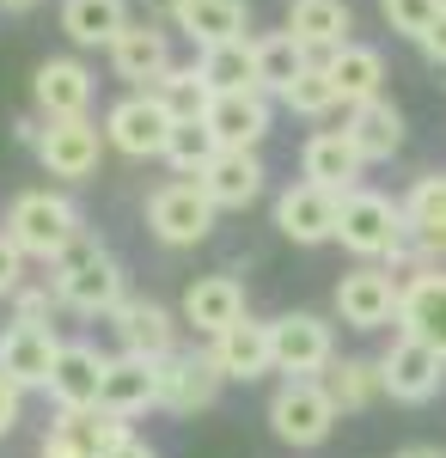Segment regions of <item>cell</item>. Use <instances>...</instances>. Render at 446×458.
Segmentation results:
<instances>
[{"label":"cell","mask_w":446,"mask_h":458,"mask_svg":"<svg viewBox=\"0 0 446 458\" xmlns=\"http://www.w3.org/2000/svg\"><path fill=\"white\" fill-rule=\"evenodd\" d=\"M49 269H56V300H62L68 312H80V318H110L123 300H129V293H123V287H129L123 263H116L92 233H80Z\"/></svg>","instance_id":"1"},{"label":"cell","mask_w":446,"mask_h":458,"mask_svg":"<svg viewBox=\"0 0 446 458\" xmlns=\"http://www.w3.org/2000/svg\"><path fill=\"white\" fill-rule=\"evenodd\" d=\"M6 233H13V245L25 250V257L56 263L86 226H80V208H73L62 190H25V196H13V208H6Z\"/></svg>","instance_id":"2"},{"label":"cell","mask_w":446,"mask_h":458,"mask_svg":"<svg viewBox=\"0 0 446 458\" xmlns=\"http://www.w3.org/2000/svg\"><path fill=\"white\" fill-rule=\"evenodd\" d=\"M410 239L404 226V202L379 196V190H348L343 196V214H337V245L361 263H385L391 250Z\"/></svg>","instance_id":"3"},{"label":"cell","mask_w":446,"mask_h":458,"mask_svg":"<svg viewBox=\"0 0 446 458\" xmlns=\"http://www.w3.org/2000/svg\"><path fill=\"white\" fill-rule=\"evenodd\" d=\"M337 416L343 410H337V397H330L324 379H281V391L270 397V434L281 446H300V453L324 446Z\"/></svg>","instance_id":"4"},{"label":"cell","mask_w":446,"mask_h":458,"mask_svg":"<svg viewBox=\"0 0 446 458\" xmlns=\"http://www.w3.org/2000/svg\"><path fill=\"white\" fill-rule=\"evenodd\" d=\"M214 196L202 190V177H172V183H159L153 196H147V226H153V239L159 245H202L208 233H214Z\"/></svg>","instance_id":"5"},{"label":"cell","mask_w":446,"mask_h":458,"mask_svg":"<svg viewBox=\"0 0 446 458\" xmlns=\"http://www.w3.org/2000/svg\"><path fill=\"white\" fill-rule=\"evenodd\" d=\"M270 343H275V373L281 379H324L330 360H337V330L318 312L270 318Z\"/></svg>","instance_id":"6"},{"label":"cell","mask_w":446,"mask_h":458,"mask_svg":"<svg viewBox=\"0 0 446 458\" xmlns=\"http://www.w3.org/2000/svg\"><path fill=\"white\" fill-rule=\"evenodd\" d=\"M104 129L92 123V110L86 116H49L43 123V135H37V165L49 177H62V183H86V177L99 172L104 159Z\"/></svg>","instance_id":"7"},{"label":"cell","mask_w":446,"mask_h":458,"mask_svg":"<svg viewBox=\"0 0 446 458\" xmlns=\"http://www.w3.org/2000/svg\"><path fill=\"white\" fill-rule=\"evenodd\" d=\"M398 300H404V276L385 263H355L337 282V318L348 330H385L398 324Z\"/></svg>","instance_id":"8"},{"label":"cell","mask_w":446,"mask_h":458,"mask_svg":"<svg viewBox=\"0 0 446 458\" xmlns=\"http://www.w3.org/2000/svg\"><path fill=\"white\" fill-rule=\"evenodd\" d=\"M172 123L177 116L166 110L159 92H129V98H116V105L104 110V141L116 147V153H129V159H159Z\"/></svg>","instance_id":"9"},{"label":"cell","mask_w":446,"mask_h":458,"mask_svg":"<svg viewBox=\"0 0 446 458\" xmlns=\"http://www.w3.org/2000/svg\"><path fill=\"white\" fill-rule=\"evenodd\" d=\"M379 373H385V397L391 403H434L446 391V354L398 330L391 349L379 354Z\"/></svg>","instance_id":"10"},{"label":"cell","mask_w":446,"mask_h":458,"mask_svg":"<svg viewBox=\"0 0 446 458\" xmlns=\"http://www.w3.org/2000/svg\"><path fill=\"white\" fill-rule=\"evenodd\" d=\"M220 386H227V373H220L214 349H202V354H190V349L159 354V410H172V416L214 410Z\"/></svg>","instance_id":"11"},{"label":"cell","mask_w":446,"mask_h":458,"mask_svg":"<svg viewBox=\"0 0 446 458\" xmlns=\"http://www.w3.org/2000/svg\"><path fill=\"white\" fill-rule=\"evenodd\" d=\"M62 360V336L49 324H31V318H13L0 330V373L25 391H49V373Z\"/></svg>","instance_id":"12"},{"label":"cell","mask_w":446,"mask_h":458,"mask_svg":"<svg viewBox=\"0 0 446 458\" xmlns=\"http://www.w3.org/2000/svg\"><path fill=\"white\" fill-rule=\"evenodd\" d=\"M337 214H343V196L324 190V183H306V177L275 196V226L294 245H330L337 239Z\"/></svg>","instance_id":"13"},{"label":"cell","mask_w":446,"mask_h":458,"mask_svg":"<svg viewBox=\"0 0 446 458\" xmlns=\"http://www.w3.org/2000/svg\"><path fill=\"white\" fill-rule=\"evenodd\" d=\"M110 73L129 80L135 92H153L159 73L172 68V25H153V19H129V31L116 37L110 49Z\"/></svg>","instance_id":"14"},{"label":"cell","mask_w":446,"mask_h":458,"mask_svg":"<svg viewBox=\"0 0 446 458\" xmlns=\"http://www.w3.org/2000/svg\"><path fill=\"white\" fill-rule=\"evenodd\" d=\"M202 123L214 129V141L220 147H263L270 141V92L263 86H244V92H214L202 110Z\"/></svg>","instance_id":"15"},{"label":"cell","mask_w":446,"mask_h":458,"mask_svg":"<svg viewBox=\"0 0 446 458\" xmlns=\"http://www.w3.org/2000/svg\"><path fill=\"white\" fill-rule=\"evenodd\" d=\"M398 330L446 354V269H441V263H428V269L404 276V300H398Z\"/></svg>","instance_id":"16"},{"label":"cell","mask_w":446,"mask_h":458,"mask_svg":"<svg viewBox=\"0 0 446 458\" xmlns=\"http://www.w3.org/2000/svg\"><path fill=\"white\" fill-rule=\"evenodd\" d=\"M31 105L43 123L49 116H86L92 110V68L80 55H49L31 73Z\"/></svg>","instance_id":"17"},{"label":"cell","mask_w":446,"mask_h":458,"mask_svg":"<svg viewBox=\"0 0 446 458\" xmlns=\"http://www.w3.org/2000/svg\"><path fill=\"white\" fill-rule=\"evenodd\" d=\"M361 172H367V159H361V147L348 141V129H318L300 147V177L306 183H324V190L348 196V190H361Z\"/></svg>","instance_id":"18"},{"label":"cell","mask_w":446,"mask_h":458,"mask_svg":"<svg viewBox=\"0 0 446 458\" xmlns=\"http://www.w3.org/2000/svg\"><path fill=\"white\" fill-rule=\"evenodd\" d=\"M99 410L110 416H147V410H159V360H147V354H110V373H104V391H99Z\"/></svg>","instance_id":"19"},{"label":"cell","mask_w":446,"mask_h":458,"mask_svg":"<svg viewBox=\"0 0 446 458\" xmlns=\"http://www.w3.org/2000/svg\"><path fill=\"white\" fill-rule=\"evenodd\" d=\"M104 373H110V354L99 343H62V360L49 373V397L56 410H99Z\"/></svg>","instance_id":"20"},{"label":"cell","mask_w":446,"mask_h":458,"mask_svg":"<svg viewBox=\"0 0 446 458\" xmlns=\"http://www.w3.org/2000/svg\"><path fill=\"white\" fill-rule=\"evenodd\" d=\"M263 159H257V147H220L214 159L202 165V190L214 196V208H251L257 196H263Z\"/></svg>","instance_id":"21"},{"label":"cell","mask_w":446,"mask_h":458,"mask_svg":"<svg viewBox=\"0 0 446 458\" xmlns=\"http://www.w3.org/2000/svg\"><path fill=\"white\" fill-rule=\"evenodd\" d=\"M208 349H214V360H220V373L227 379H263V373H275V343H270V324H257V318L244 312L239 324H227L220 336H208Z\"/></svg>","instance_id":"22"},{"label":"cell","mask_w":446,"mask_h":458,"mask_svg":"<svg viewBox=\"0 0 446 458\" xmlns=\"http://www.w3.org/2000/svg\"><path fill=\"white\" fill-rule=\"evenodd\" d=\"M404 226H410V239L422 245V257L441 263L446 257V172H422L404 190Z\"/></svg>","instance_id":"23"},{"label":"cell","mask_w":446,"mask_h":458,"mask_svg":"<svg viewBox=\"0 0 446 458\" xmlns=\"http://www.w3.org/2000/svg\"><path fill=\"white\" fill-rule=\"evenodd\" d=\"M110 330H116V343L129 354H147V360L177 349V318L166 306H153V300H123L110 312Z\"/></svg>","instance_id":"24"},{"label":"cell","mask_w":446,"mask_h":458,"mask_svg":"<svg viewBox=\"0 0 446 458\" xmlns=\"http://www.w3.org/2000/svg\"><path fill=\"white\" fill-rule=\"evenodd\" d=\"M239 318H244V287L233 276H196V282L184 287V324L196 336H220Z\"/></svg>","instance_id":"25"},{"label":"cell","mask_w":446,"mask_h":458,"mask_svg":"<svg viewBox=\"0 0 446 458\" xmlns=\"http://www.w3.org/2000/svg\"><path fill=\"white\" fill-rule=\"evenodd\" d=\"M287 31L312 49V62H324L330 49H343L355 31L348 0H287Z\"/></svg>","instance_id":"26"},{"label":"cell","mask_w":446,"mask_h":458,"mask_svg":"<svg viewBox=\"0 0 446 458\" xmlns=\"http://www.w3.org/2000/svg\"><path fill=\"white\" fill-rule=\"evenodd\" d=\"M251 25V0H184L172 19V31H184L196 49H214V43H233Z\"/></svg>","instance_id":"27"},{"label":"cell","mask_w":446,"mask_h":458,"mask_svg":"<svg viewBox=\"0 0 446 458\" xmlns=\"http://www.w3.org/2000/svg\"><path fill=\"white\" fill-rule=\"evenodd\" d=\"M343 129H348V141L361 147V159L379 165V159H391V153L404 147V110L379 92V98H367V105H348Z\"/></svg>","instance_id":"28"},{"label":"cell","mask_w":446,"mask_h":458,"mask_svg":"<svg viewBox=\"0 0 446 458\" xmlns=\"http://www.w3.org/2000/svg\"><path fill=\"white\" fill-rule=\"evenodd\" d=\"M62 31L73 49H110L129 31V0H62Z\"/></svg>","instance_id":"29"},{"label":"cell","mask_w":446,"mask_h":458,"mask_svg":"<svg viewBox=\"0 0 446 458\" xmlns=\"http://www.w3.org/2000/svg\"><path fill=\"white\" fill-rule=\"evenodd\" d=\"M324 68L337 80V98L343 105H367V98H379V86H385V55H379L373 43H355V37H348L343 49L324 55Z\"/></svg>","instance_id":"30"},{"label":"cell","mask_w":446,"mask_h":458,"mask_svg":"<svg viewBox=\"0 0 446 458\" xmlns=\"http://www.w3.org/2000/svg\"><path fill=\"white\" fill-rule=\"evenodd\" d=\"M324 386H330L343 416H361V410H373L379 397H385V373H379V360H367V354H348V360H330Z\"/></svg>","instance_id":"31"},{"label":"cell","mask_w":446,"mask_h":458,"mask_svg":"<svg viewBox=\"0 0 446 458\" xmlns=\"http://www.w3.org/2000/svg\"><path fill=\"white\" fill-rule=\"evenodd\" d=\"M202 62V80L214 92H244L257 86V37H233V43H214L196 55Z\"/></svg>","instance_id":"32"},{"label":"cell","mask_w":446,"mask_h":458,"mask_svg":"<svg viewBox=\"0 0 446 458\" xmlns=\"http://www.w3.org/2000/svg\"><path fill=\"white\" fill-rule=\"evenodd\" d=\"M214 153H220V141H214V129H208L202 116H177L159 159H166L177 177H202V165L214 159Z\"/></svg>","instance_id":"33"},{"label":"cell","mask_w":446,"mask_h":458,"mask_svg":"<svg viewBox=\"0 0 446 458\" xmlns=\"http://www.w3.org/2000/svg\"><path fill=\"white\" fill-rule=\"evenodd\" d=\"M306 62H312V49L287 31V25L270 31V37H257V86H263V92H281V86L306 68Z\"/></svg>","instance_id":"34"},{"label":"cell","mask_w":446,"mask_h":458,"mask_svg":"<svg viewBox=\"0 0 446 458\" xmlns=\"http://www.w3.org/2000/svg\"><path fill=\"white\" fill-rule=\"evenodd\" d=\"M275 98H281V110H294V116H330V110L343 105V98H337V80H330L324 62H306Z\"/></svg>","instance_id":"35"},{"label":"cell","mask_w":446,"mask_h":458,"mask_svg":"<svg viewBox=\"0 0 446 458\" xmlns=\"http://www.w3.org/2000/svg\"><path fill=\"white\" fill-rule=\"evenodd\" d=\"M153 92L166 98L172 116H202L208 98H214V86L202 80V62H190V68H177V62H172V68L159 73V86H153Z\"/></svg>","instance_id":"36"},{"label":"cell","mask_w":446,"mask_h":458,"mask_svg":"<svg viewBox=\"0 0 446 458\" xmlns=\"http://www.w3.org/2000/svg\"><path fill=\"white\" fill-rule=\"evenodd\" d=\"M379 13H385V25H391L398 37L422 43V37H428V25L446 13V0H379Z\"/></svg>","instance_id":"37"},{"label":"cell","mask_w":446,"mask_h":458,"mask_svg":"<svg viewBox=\"0 0 446 458\" xmlns=\"http://www.w3.org/2000/svg\"><path fill=\"white\" fill-rule=\"evenodd\" d=\"M25 287V250L13 245V233L0 226V300H13Z\"/></svg>","instance_id":"38"},{"label":"cell","mask_w":446,"mask_h":458,"mask_svg":"<svg viewBox=\"0 0 446 458\" xmlns=\"http://www.w3.org/2000/svg\"><path fill=\"white\" fill-rule=\"evenodd\" d=\"M49 306H62V300H56V287H19V293H13V318H31V324H43V318H49Z\"/></svg>","instance_id":"39"},{"label":"cell","mask_w":446,"mask_h":458,"mask_svg":"<svg viewBox=\"0 0 446 458\" xmlns=\"http://www.w3.org/2000/svg\"><path fill=\"white\" fill-rule=\"evenodd\" d=\"M19 422H25V386H13V379L0 373V440H6Z\"/></svg>","instance_id":"40"},{"label":"cell","mask_w":446,"mask_h":458,"mask_svg":"<svg viewBox=\"0 0 446 458\" xmlns=\"http://www.w3.org/2000/svg\"><path fill=\"white\" fill-rule=\"evenodd\" d=\"M422 55H428L434 68H446V13L428 25V37H422Z\"/></svg>","instance_id":"41"},{"label":"cell","mask_w":446,"mask_h":458,"mask_svg":"<svg viewBox=\"0 0 446 458\" xmlns=\"http://www.w3.org/2000/svg\"><path fill=\"white\" fill-rule=\"evenodd\" d=\"M99 458H159V453H153L147 440H135V434H129V440H116V446H104Z\"/></svg>","instance_id":"42"},{"label":"cell","mask_w":446,"mask_h":458,"mask_svg":"<svg viewBox=\"0 0 446 458\" xmlns=\"http://www.w3.org/2000/svg\"><path fill=\"white\" fill-rule=\"evenodd\" d=\"M177 6H184V0H141V19H153V25H172Z\"/></svg>","instance_id":"43"},{"label":"cell","mask_w":446,"mask_h":458,"mask_svg":"<svg viewBox=\"0 0 446 458\" xmlns=\"http://www.w3.org/2000/svg\"><path fill=\"white\" fill-rule=\"evenodd\" d=\"M43 458H99V453H86V446H68V440L43 434Z\"/></svg>","instance_id":"44"},{"label":"cell","mask_w":446,"mask_h":458,"mask_svg":"<svg viewBox=\"0 0 446 458\" xmlns=\"http://www.w3.org/2000/svg\"><path fill=\"white\" fill-rule=\"evenodd\" d=\"M398 458H446V446H404Z\"/></svg>","instance_id":"45"},{"label":"cell","mask_w":446,"mask_h":458,"mask_svg":"<svg viewBox=\"0 0 446 458\" xmlns=\"http://www.w3.org/2000/svg\"><path fill=\"white\" fill-rule=\"evenodd\" d=\"M43 0H0V13H37Z\"/></svg>","instance_id":"46"}]
</instances>
